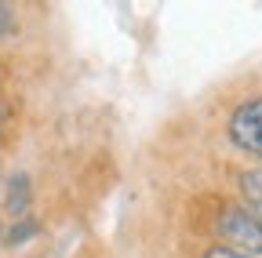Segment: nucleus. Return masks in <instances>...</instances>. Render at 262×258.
Wrapping results in <instances>:
<instances>
[{
  "instance_id": "obj_1",
  "label": "nucleus",
  "mask_w": 262,
  "mask_h": 258,
  "mask_svg": "<svg viewBox=\"0 0 262 258\" xmlns=\"http://www.w3.org/2000/svg\"><path fill=\"white\" fill-rule=\"evenodd\" d=\"M219 233L229 240V247H237L251 258H262V225L244 207H226L219 218Z\"/></svg>"
},
{
  "instance_id": "obj_2",
  "label": "nucleus",
  "mask_w": 262,
  "mask_h": 258,
  "mask_svg": "<svg viewBox=\"0 0 262 258\" xmlns=\"http://www.w3.org/2000/svg\"><path fill=\"white\" fill-rule=\"evenodd\" d=\"M229 138L233 146L255 160H262V99H251L229 116Z\"/></svg>"
},
{
  "instance_id": "obj_3",
  "label": "nucleus",
  "mask_w": 262,
  "mask_h": 258,
  "mask_svg": "<svg viewBox=\"0 0 262 258\" xmlns=\"http://www.w3.org/2000/svg\"><path fill=\"white\" fill-rule=\"evenodd\" d=\"M4 204H8L11 215H22V211L29 207V178H26L22 171H15V175L8 178V185H4Z\"/></svg>"
},
{
  "instance_id": "obj_4",
  "label": "nucleus",
  "mask_w": 262,
  "mask_h": 258,
  "mask_svg": "<svg viewBox=\"0 0 262 258\" xmlns=\"http://www.w3.org/2000/svg\"><path fill=\"white\" fill-rule=\"evenodd\" d=\"M241 189H244V200H248V207H244V211L262 225V171H244Z\"/></svg>"
},
{
  "instance_id": "obj_5",
  "label": "nucleus",
  "mask_w": 262,
  "mask_h": 258,
  "mask_svg": "<svg viewBox=\"0 0 262 258\" xmlns=\"http://www.w3.org/2000/svg\"><path fill=\"white\" fill-rule=\"evenodd\" d=\"M204 258H251V254H244V251H237V247H229V244H215V247L204 251Z\"/></svg>"
},
{
  "instance_id": "obj_6",
  "label": "nucleus",
  "mask_w": 262,
  "mask_h": 258,
  "mask_svg": "<svg viewBox=\"0 0 262 258\" xmlns=\"http://www.w3.org/2000/svg\"><path fill=\"white\" fill-rule=\"evenodd\" d=\"M29 233H37V225H33V222H26V225H18V229H15V237H11V244H18V240H26Z\"/></svg>"
},
{
  "instance_id": "obj_7",
  "label": "nucleus",
  "mask_w": 262,
  "mask_h": 258,
  "mask_svg": "<svg viewBox=\"0 0 262 258\" xmlns=\"http://www.w3.org/2000/svg\"><path fill=\"white\" fill-rule=\"evenodd\" d=\"M8 29H11V11L0 4V33H8Z\"/></svg>"
},
{
  "instance_id": "obj_8",
  "label": "nucleus",
  "mask_w": 262,
  "mask_h": 258,
  "mask_svg": "<svg viewBox=\"0 0 262 258\" xmlns=\"http://www.w3.org/2000/svg\"><path fill=\"white\" fill-rule=\"evenodd\" d=\"M0 120H4V106H0Z\"/></svg>"
}]
</instances>
